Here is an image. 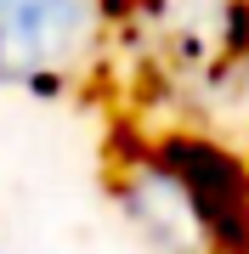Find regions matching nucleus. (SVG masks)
Returning a JSON list of instances; mask_svg holds the SVG:
<instances>
[{
    "label": "nucleus",
    "instance_id": "nucleus-1",
    "mask_svg": "<svg viewBox=\"0 0 249 254\" xmlns=\"http://www.w3.org/2000/svg\"><path fill=\"white\" fill-rule=\"evenodd\" d=\"M108 187L159 254H232V237L249 226L238 164L204 136H113Z\"/></svg>",
    "mask_w": 249,
    "mask_h": 254
},
{
    "label": "nucleus",
    "instance_id": "nucleus-2",
    "mask_svg": "<svg viewBox=\"0 0 249 254\" xmlns=\"http://www.w3.org/2000/svg\"><path fill=\"white\" fill-rule=\"evenodd\" d=\"M113 0H0V91L28 102L96 96L108 85Z\"/></svg>",
    "mask_w": 249,
    "mask_h": 254
},
{
    "label": "nucleus",
    "instance_id": "nucleus-3",
    "mask_svg": "<svg viewBox=\"0 0 249 254\" xmlns=\"http://www.w3.org/2000/svg\"><path fill=\"white\" fill-rule=\"evenodd\" d=\"M244 6H249V0H244Z\"/></svg>",
    "mask_w": 249,
    "mask_h": 254
}]
</instances>
